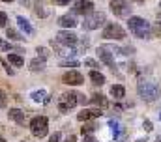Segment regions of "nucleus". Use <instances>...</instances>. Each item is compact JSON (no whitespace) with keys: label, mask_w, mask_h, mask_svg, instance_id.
<instances>
[{"label":"nucleus","mask_w":161,"mask_h":142,"mask_svg":"<svg viewBox=\"0 0 161 142\" xmlns=\"http://www.w3.org/2000/svg\"><path fill=\"white\" fill-rule=\"evenodd\" d=\"M0 142H6V140H4V139H0Z\"/></svg>","instance_id":"nucleus-44"},{"label":"nucleus","mask_w":161,"mask_h":142,"mask_svg":"<svg viewBox=\"0 0 161 142\" xmlns=\"http://www.w3.org/2000/svg\"><path fill=\"white\" fill-rule=\"evenodd\" d=\"M8 103V96H6V92L4 90H0V108H4Z\"/></svg>","instance_id":"nucleus-30"},{"label":"nucleus","mask_w":161,"mask_h":142,"mask_svg":"<svg viewBox=\"0 0 161 142\" xmlns=\"http://www.w3.org/2000/svg\"><path fill=\"white\" fill-rule=\"evenodd\" d=\"M96 52H97L101 64H105V66H109L111 69H114V56H113V49H111V47H105V45H103V47H97Z\"/></svg>","instance_id":"nucleus-7"},{"label":"nucleus","mask_w":161,"mask_h":142,"mask_svg":"<svg viewBox=\"0 0 161 142\" xmlns=\"http://www.w3.org/2000/svg\"><path fill=\"white\" fill-rule=\"evenodd\" d=\"M19 2H21V4H23V6H26V8H28V6H30V0H19Z\"/></svg>","instance_id":"nucleus-40"},{"label":"nucleus","mask_w":161,"mask_h":142,"mask_svg":"<svg viewBox=\"0 0 161 142\" xmlns=\"http://www.w3.org/2000/svg\"><path fill=\"white\" fill-rule=\"evenodd\" d=\"M38 54H41V58H45V54H47V51H45V49H40V47H38Z\"/></svg>","instance_id":"nucleus-39"},{"label":"nucleus","mask_w":161,"mask_h":142,"mask_svg":"<svg viewBox=\"0 0 161 142\" xmlns=\"http://www.w3.org/2000/svg\"><path fill=\"white\" fill-rule=\"evenodd\" d=\"M8 118L9 120H13L15 123H25V112L23 110H19V108H9V112H8Z\"/></svg>","instance_id":"nucleus-14"},{"label":"nucleus","mask_w":161,"mask_h":142,"mask_svg":"<svg viewBox=\"0 0 161 142\" xmlns=\"http://www.w3.org/2000/svg\"><path fill=\"white\" fill-rule=\"evenodd\" d=\"M150 23L148 21H144V19H141V17H129V21H127V26H129V30L133 32V30H139V28H142V26H148Z\"/></svg>","instance_id":"nucleus-13"},{"label":"nucleus","mask_w":161,"mask_h":142,"mask_svg":"<svg viewBox=\"0 0 161 142\" xmlns=\"http://www.w3.org/2000/svg\"><path fill=\"white\" fill-rule=\"evenodd\" d=\"M139 96H141L144 101L152 103V101L158 99L159 88H158V84H154V82H150V80H144V82L141 80V82H139Z\"/></svg>","instance_id":"nucleus-1"},{"label":"nucleus","mask_w":161,"mask_h":142,"mask_svg":"<svg viewBox=\"0 0 161 142\" xmlns=\"http://www.w3.org/2000/svg\"><path fill=\"white\" fill-rule=\"evenodd\" d=\"M101 36L105 39H124L125 37V30L116 23H109V25H105V30L101 32Z\"/></svg>","instance_id":"nucleus-5"},{"label":"nucleus","mask_w":161,"mask_h":142,"mask_svg":"<svg viewBox=\"0 0 161 142\" xmlns=\"http://www.w3.org/2000/svg\"><path fill=\"white\" fill-rule=\"evenodd\" d=\"M2 66H4V69L8 71V75H15V71H13V68H11V64H8L6 60H2Z\"/></svg>","instance_id":"nucleus-31"},{"label":"nucleus","mask_w":161,"mask_h":142,"mask_svg":"<svg viewBox=\"0 0 161 142\" xmlns=\"http://www.w3.org/2000/svg\"><path fill=\"white\" fill-rule=\"evenodd\" d=\"M60 66H62V68H77V66H79V60L64 58V60H60Z\"/></svg>","instance_id":"nucleus-23"},{"label":"nucleus","mask_w":161,"mask_h":142,"mask_svg":"<svg viewBox=\"0 0 161 142\" xmlns=\"http://www.w3.org/2000/svg\"><path fill=\"white\" fill-rule=\"evenodd\" d=\"M77 105V92H66V94H62L60 96V99H58V108H60V112H69V110H73Z\"/></svg>","instance_id":"nucleus-4"},{"label":"nucleus","mask_w":161,"mask_h":142,"mask_svg":"<svg viewBox=\"0 0 161 142\" xmlns=\"http://www.w3.org/2000/svg\"><path fill=\"white\" fill-rule=\"evenodd\" d=\"M84 64H86L88 68H92V69H97V68L101 66V62H99V60H92V58H88V60H84Z\"/></svg>","instance_id":"nucleus-26"},{"label":"nucleus","mask_w":161,"mask_h":142,"mask_svg":"<svg viewBox=\"0 0 161 142\" xmlns=\"http://www.w3.org/2000/svg\"><path fill=\"white\" fill-rule=\"evenodd\" d=\"M90 11H94V2L92 0H75L73 2V11L75 15H88Z\"/></svg>","instance_id":"nucleus-8"},{"label":"nucleus","mask_w":161,"mask_h":142,"mask_svg":"<svg viewBox=\"0 0 161 142\" xmlns=\"http://www.w3.org/2000/svg\"><path fill=\"white\" fill-rule=\"evenodd\" d=\"M142 125H144V129H146L148 133L154 129V125H152V122H150V120H144V123H142Z\"/></svg>","instance_id":"nucleus-35"},{"label":"nucleus","mask_w":161,"mask_h":142,"mask_svg":"<svg viewBox=\"0 0 161 142\" xmlns=\"http://www.w3.org/2000/svg\"><path fill=\"white\" fill-rule=\"evenodd\" d=\"M111 11L118 17H129L131 15V4L127 0H111Z\"/></svg>","instance_id":"nucleus-6"},{"label":"nucleus","mask_w":161,"mask_h":142,"mask_svg":"<svg viewBox=\"0 0 161 142\" xmlns=\"http://www.w3.org/2000/svg\"><path fill=\"white\" fill-rule=\"evenodd\" d=\"M159 11H161V2H159Z\"/></svg>","instance_id":"nucleus-45"},{"label":"nucleus","mask_w":161,"mask_h":142,"mask_svg":"<svg viewBox=\"0 0 161 142\" xmlns=\"http://www.w3.org/2000/svg\"><path fill=\"white\" fill-rule=\"evenodd\" d=\"M9 51H11V45H9L8 41L0 39V52H9Z\"/></svg>","instance_id":"nucleus-28"},{"label":"nucleus","mask_w":161,"mask_h":142,"mask_svg":"<svg viewBox=\"0 0 161 142\" xmlns=\"http://www.w3.org/2000/svg\"><path fill=\"white\" fill-rule=\"evenodd\" d=\"M32 99H34L36 103H49V96L45 94V90L34 92V94H32Z\"/></svg>","instance_id":"nucleus-20"},{"label":"nucleus","mask_w":161,"mask_h":142,"mask_svg":"<svg viewBox=\"0 0 161 142\" xmlns=\"http://www.w3.org/2000/svg\"><path fill=\"white\" fill-rule=\"evenodd\" d=\"M6 34L9 39H13V41H23V34H19L17 30H13V28H8L6 30Z\"/></svg>","instance_id":"nucleus-25"},{"label":"nucleus","mask_w":161,"mask_h":142,"mask_svg":"<svg viewBox=\"0 0 161 142\" xmlns=\"http://www.w3.org/2000/svg\"><path fill=\"white\" fill-rule=\"evenodd\" d=\"M56 43H62V45H75L77 43V36L73 34L71 30H60L56 36Z\"/></svg>","instance_id":"nucleus-10"},{"label":"nucleus","mask_w":161,"mask_h":142,"mask_svg":"<svg viewBox=\"0 0 161 142\" xmlns=\"http://www.w3.org/2000/svg\"><path fill=\"white\" fill-rule=\"evenodd\" d=\"M58 25H60L62 28H73V26L77 25V17H75V13L62 15V17L58 19Z\"/></svg>","instance_id":"nucleus-12"},{"label":"nucleus","mask_w":161,"mask_h":142,"mask_svg":"<svg viewBox=\"0 0 161 142\" xmlns=\"http://www.w3.org/2000/svg\"><path fill=\"white\" fill-rule=\"evenodd\" d=\"M111 96H113L114 99H122V97L125 96V88H124L122 84H113V88H111Z\"/></svg>","instance_id":"nucleus-17"},{"label":"nucleus","mask_w":161,"mask_h":142,"mask_svg":"<svg viewBox=\"0 0 161 142\" xmlns=\"http://www.w3.org/2000/svg\"><path fill=\"white\" fill-rule=\"evenodd\" d=\"M8 25V15L4 11H0V26H6Z\"/></svg>","instance_id":"nucleus-32"},{"label":"nucleus","mask_w":161,"mask_h":142,"mask_svg":"<svg viewBox=\"0 0 161 142\" xmlns=\"http://www.w3.org/2000/svg\"><path fill=\"white\" fill-rule=\"evenodd\" d=\"M90 103L92 105H97V106H107V97L105 96H101V94H94L92 96V99H90Z\"/></svg>","instance_id":"nucleus-18"},{"label":"nucleus","mask_w":161,"mask_h":142,"mask_svg":"<svg viewBox=\"0 0 161 142\" xmlns=\"http://www.w3.org/2000/svg\"><path fill=\"white\" fill-rule=\"evenodd\" d=\"M54 6H69V2L71 0H51Z\"/></svg>","instance_id":"nucleus-33"},{"label":"nucleus","mask_w":161,"mask_h":142,"mask_svg":"<svg viewBox=\"0 0 161 142\" xmlns=\"http://www.w3.org/2000/svg\"><path fill=\"white\" fill-rule=\"evenodd\" d=\"M49 142H60V133H54V135H51Z\"/></svg>","instance_id":"nucleus-37"},{"label":"nucleus","mask_w":161,"mask_h":142,"mask_svg":"<svg viewBox=\"0 0 161 142\" xmlns=\"http://www.w3.org/2000/svg\"><path fill=\"white\" fill-rule=\"evenodd\" d=\"M158 23H161V11L158 13Z\"/></svg>","instance_id":"nucleus-41"},{"label":"nucleus","mask_w":161,"mask_h":142,"mask_svg":"<svg viewBox=\"0 0 161 142\" xmlns=\"http://www.w3.org/2000/svg\"><path fill=\"white\" fill-rule=\"evenodd\" d=\"M135 2H137V4H142V2H144V0H135Z\"/></svg>","instance_id":"nucleus-42"},{"label":"nucleus","mask_w":161,"mask_h":142,"mask_svg":"<svg viewBox=\"0 0 161 142\" xmlns=\"http://www.w3.org/2000/svg\"><path fill=\"white\" fill-rule=\"evenodd\" d=\"M36 11H38V17H41V19L49 17V9L45 8V4H43L41 0H38V2H36Z\"/></svg>","instance_id":"nucleus-21"},{"label":"nucleus","mask_w":161,"mask_h":142,"mask_svg":"<svg viewBox=\"0 0 161 142\" xmlns=\"http://www.w3.org/2000/svg\"><path fill=\"white\" fill-rule=\"evenodd\" d=\"M8 60H9V64L15 66V68H21V66L25 64V60H23L21 54H11V52H9V58H8Z\"/></svg>","instance_id":"nucleus-22"},{"label":"nucleus","mask_w":161,"mask_h":142,"mask_svg":"<svg viewBox=\"0 0 161 142\" xmlns=\"http://www.w3.org/2000/svg\"><path fill=\"white\" fill-rule=\"evenodd\" d=\"M64 142H77V139H75V135H69V137H68Z\"/></svg>","instance_id":"nucleus-38"},{"label":"nucleus","mask_w":161,"mask_h":142,"mask_svg":"<svg viewBox=\"0 0 161 142\" xmlns=\"http://www.w3.org/2000/svg\"><path fill=\"white\" fill-rule=\"evenodd\" d=\"M103 23H105V13L103 11H90L86 15V19L82 21V28L84 30H97Z\"/></svg>","instance_id":"nucleus-2"},{"label":"nucleus","mask_w":161,"mask_h":142,"mask_svg":"<svg viewBox=\"0 0 161 142\" xmlns=\"http://www.w3.org/2000/svg\"><path fill=\"white\" fill-rule=\"evenodd\" d=\"M62 82L64 84H69V86H80L82 82H84V77L80 75L79 71H68L64 77H62Z\"/></svg>","instance_id":"nucleus-9"},{"label":"nucleus","mask_w":161,"mask_h":142,"mask_svg":"<svg viewBox=\"0 0 161 142\" xmlns=\"http://www.w3.org/2000/svg\"><path fill=\"white\" fill-rule=\"evenodd\" d=\"M17 25H19V28H21V30H23L26 36H32V34H34V28H32V25H30V23H28L25 17H21V15H19V17H17Z\"/></svg>","instance_id":"nucleus-15"},{"label":"nucleus","mask_w":161,"mask_h":142,"mask_svg":"<svg viewBox=\"0 0 161 142\" xmlns=\"http://www.w3.org/2000/svg\"><path fill=\"white\" fill-rule=\"evenodd\" d=\"M90 80H92L96 86H101V84H105V75H103L101 71L94 69V71H90Z\"/></svg>","instance_id":"nucleus-16"},{"label":"nucleus","mask_w":161,"mask_h":142,"mask_svg":"<svg viewBox=\"0 0 161 142\" xmlns=\"http://www.w3.org/2000/svg\"><path fill=\"white\" fill-rule=\"evenodd\" d=\"M152 36H158L161 39V23H156V25L152 26Z\"/></svg>","instance_id":"nucleus-29"},{"label":"nucleus","mask_w":161,"mask_h":142,"mask_svg":"<svg viewBox=\"0 0 161 142\" xmlns=\"http://www.w3.org/2000/svg\"><path fill=\"white\" fill-rule=\"evenodd\" d=\"M30 131H32V135L34 137H45L47 133H49V120H47V116H36L32 122H30Z\"/></svg>","instance_id":"nucleus-3"},{"label":"nucleus","mask_w":161,"mask_h":142,"mask_svg":"<svg viewBox=\"0 0 161 142\" xmlns=\"http://www.w3.org/2000/svg\"><path fill=\"white\" fill-rule=\"evenodd\" d=\"M113 49H114V47H113ZM114 51H116V52H120V54H133V52H135V49H133V47H124V49L116 47Z\"/></svg>","instance_id":"nucleus-27"},{"label":"nucleus","mask_w":161,"mask_h":142,"mask_svg":"<svg viewBox=\"0 0 161 142\" xmlns=\"http://www.w3.org/2000/svg\"><path fill=\"white\" fill-rule=\"evenodd\" d=\"M2 2H13V0H2Z\"/></svg>","instance_id":"nucleus-43"},{"label":"nucleus","mask_w":161,"mask_h":142,"mask_svg":"<svg viewBox=\"0 0 161 142\" xmlns=\"http://www.w3.org/2000/svg\"><path fill=\"white\" fill-rule=\"evenodd\" d=\"M84 105V103H86V97H84V96H82V94H77V105Z\"/></svg>","instance_id":"nucleus-36"},{"label":"nucleus","mask_w":161,"mask_h":142,"mask_svg":"<svg viewBox=\"0 0 161 142\" xmlns=\"http://www.w3.org/2000/svg\"><path fill=\"white\" fill-rule=\"evenodd\" d=\"M96 127H97V125H96L94 122H92V123H84V125H82V129H80L82 137H84V135H92V133L96 131Z\"/></svg>","instance_id":"nucleus-24"},{"label":"nucleus","mask_w":161,"mask_h":142,"mask_svg":"<svg viewBox=\"0 0 161 142\" xmlns=\"http://www.w3.org/2000/svg\"><path fill=\"white\" fill-rule=\"evenodd\" d=\"M30 71H41L45 69V58H34L32 62H30Z\"/></svg>","instance_id":"nucleus-19"},{"label":"nucleus","mask_w":161,"mask_h":142,"mask_svg":"<svg viewBox=\"0 0 161 142\" xmlns=\"http://www.w3.org/2000/svg\"><path fill=\"white\" fill-rule=\"evenodd\" d=\"M101 114H103L101 108H82L79 114H77V120L86 122V120H92V118H99Z\"/></svg>","instance_id":"nucleus-11"},{"label":"nucleus","mask_w":161,"mask_h":142,"mask_svg":"<svg viewBox=\"0 0 161 142\" xmlns=\"http://www.w3.org/2000/svg\"><path fill=\"white\" fill-rule=\"evenodd\" d=\"M82 142H97V139H96L94 135H84V137H82Z\"/></svg>","instance_id":"nucleus-34"}]
</instances>
